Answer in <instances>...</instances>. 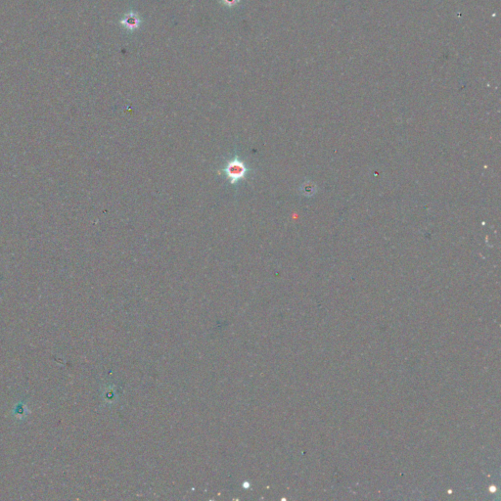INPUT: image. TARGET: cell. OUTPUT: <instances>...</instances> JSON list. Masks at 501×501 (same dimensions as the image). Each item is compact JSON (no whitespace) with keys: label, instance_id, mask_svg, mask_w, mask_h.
Segmentation results:
<instances>
[{"label":"cell","instance_id":"cell-1","mask_svg":"<svg viewBox=\"0 0 501 501\" xmlns=\"http://www.w3.org/2000/svg\"><path fill=\"white\" fill-rule=\"evenodd\" d=\"M223 171L229 182L234 185L246 177L249 168L243 161H241L238 157H235L226 163Z\"/></svg>","mask_w":501,"mask_h":501}]
</instances>
